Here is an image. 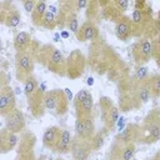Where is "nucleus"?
Masks as SVG:
<instances>
[{
  "label": "nucleus",
  "instance_id": "423d86ee",
  "mask_svg": "<svg viewBox=\"0 0 160 160\" xmlns=\"http://www.w3.org/2000/svg\"><path fill=\"white\" fill-rule=\"evenodd\" d=\"M29 42H30V35L28 32H25V31L18 32L15 39H14V46L18 50V52L22 51L29 45Z\"/></svg>",
  "mask_w": 160,
  "mask_h": 160
},
{
  "label": "nucleus",
  "instance_id": "393cba45",
  "mask_svg": "<svg viewBox=\"0 0 160 160\" xmlns=\"http://www.w3.org/2000/svg\"><path fill=\"white\" fill-rule=\"evenodd\" d=\"M89 95V92H88V90H85V89H81L78 94H76V105H81L82 104V101L86 99V96Z\"/></svg>",
  "mask_w": 160,
  "mask_h": 160
},
{
  "label": "nucleus",
  "instance_id": "aec40b11",
  "mask_svg": "<svg viewBox=\"0 0 160 160\" xmlns=\"http://www.w3.org/2000/svg\"><path fill=\"white\" fill-rule=\"evenodd\" d=\"M148 134H149V136H150L151 139L158 140V139L160 138V126L156 125V124L150 125V126L148 128Z\"/></svg>",
  "mask_w": 160,
  "mask_h": 160
},
{
  "label": "nucleus",
  "instance_id": "4be33fe9",
  "mask_svg": "<svg viewBox=\"0 0 160 160\" xmlns=\"http://www.w3.org/2000/svg\"><path fill=\"white\" fill-rule=\"evenodd\" d=\"M84 125H85V138H90L92 135V130H94V126H92L90 118L84 119Z\"/></svg>",
  "mask_w": 160,
  "mask_h": 160
},
{
  "label": "nucleus",
  "instance_id": "39448f33",
  "mask_svg": "<svg viewBox=\"0 0 160 160\" xmlns=\"http://www.w3.org/2000/svg\"><path fill=\"white\" fill-rule=\"evenodd\" d=\"M59 131H58V128L52 126V128H49L45 130L44 132V136H42V142L46 145V146H55L58 139H59Z\"/></svg>",
  "mask_w": 160,
  "mask_h": 160
},
{
  "label": "nucleus",
  "instance_id": "6ab92c4d",
  "mask_svg": "<svg viewBox=\"0 0 160 160\" xmlns=\"http://www.w3.org/2000/svg\"><path fill=\"white\" fill-rule=\"evenodd\" d=\"M75 131H76V135L80 136V138H85V125H84V119L79 118L76 121H75Z\"/></svg>",
  "mask_w": 160,
  "mask_h": 160
},
{
  "label": "nucleus",
  "instance_id": "a211bd4d",
  "mask_svg": "<svg viewBox=\"0 0 160 160\" xmlns=\"http://www.w3.org/2000/svg\"><path fill=\"white\" fill-rule=\"evenodd\" d=\"M55 20H56V15L52 14V12H50L48 10L46 14H45V16H44V19H42V22L41 24L44 26H46V28H50V26H52V24L55 22Z\"/></svg>",
  "mask_w": 160,
  "mask_h": 160
},
{
  "label": "nucleus",
  "instance_id": "ddd939ff",
  "mask_svg": "<svg viewBox=\"0 0 160 160\" xmlns=\"http://www.w3.org/2000/svg\"><path fill=\"white\" fill-rule=\"evenodd\" d=\"M35 90H36V81H35L34 78L30 76V78H28V79L25 80V82H24V92H25V95L30 99V98L34 95Z\"/></svg>",
  "mask_w": 160,
  "mask_h": 160
},
{
  "label": "nucleus",
  "instance_id": "1a4fd4ad",
  "mask_svg": "<svg viewBox=\"0 0 160 160\" xmlns=\"http://www.w3.org/2000/svg\"><path fill=\"white\" fill-rule=\"evenodd\" d=\"M71 154L74 160H85L88 158V149L82 144L76 142V144H72Z\"/></svg>",
  "mask_w": 160,
  "mask_h": 160
},
{
  "label": "nucleus",
  "instance_id": "f257e3e1",
  "mask_svg": "<svg viewBox=\"0 0 160 160\" xmlns=\"http://www.w3.org/2000/svg\"><path fill=\"white\" fill-rule=\"evenodd\" d=\"M34 70V62L30 55L20 51L16 55V71H18V79L19 80H26L30 78V74Z\"/></svg>",
  "mask_w": 160,
  "mask_h": 160
},
{
  "label": "nucleus",
  "instance_id": "72a5a7b5",
  "mask_svg": "<svg viewBox=\"0 0 160 160\" xmlns=\"http://www.w3.org/2000/svg\"><path fill=\"white\" fill-rule=\"evenodd\" d=\"M92 80H94L92 78H89V79H88V84H89V85H92V84H94V81H92Z\"/></svg>",
  "mask_w": 160,
  "mask_h": 160
},
{
  "label": "nucleus",
  "instance_id": "5701e85b",
  "mask_svg": "<svg viewBox=\"0 0 160 160\" xmlns=\"http://www.w3.org/2000/svg\"><path fill=\"white\" fill-rule=\"evenodd\" d=\"M135 152V148L134 145H129L125 148V150L122 151V160H131Z\"/></svg>",
  "mask_w": 160,
  "mask_h": 160
},
{
  "label": "nucleus",
  "instance_id": "20e7f679",
  "mask_svg": "<svg viewBox=\"0 0 160 160\" xmlns=\"http://www.w3.org/2000/svg\"><path fill=\"white\" fill-rule=\"evenodd\" d=\"M60 102H61V100L59 98V92H55V91L48 92L46 96H45V99H44L45 108L48 110H51V111L59 110L60 109Z\"/></svg>",
  "mask_w": 160,
  "mask_h": 160
},
{
  "label": "nucleus",
  "instance_id": "4468645a",
  "mask_svg": "<svg viewBox=\"0 0 160 160\" xmlns=\"http://www.w3.org/2000/svg\"><path fill=\"white\" fill-rule=\"evenodd\" d=\"M140 54L142 55V58H149L151 54H152V50H154V46H152V42L149 41V40H144L140 45Z\"/></svg>",
  "mask_w": 160,
  "mask_h": 160
},
{
  "label": "nucleus",
  "instance_id": "cd10ccee",
  "mask_svg": "<svg viewBox=\"0 0 160 160\" xmlns=\"http://www.w3.org/2000/svg\"><path fill=\"white\" fill-rule=\"evenodd\" d=\"M35 6H36V2L32 1V0H26V1H24V9H25L28 12H32L34 9H35Z\"/></svg>",
  "mask_w": 160,
  "mask_h": 160
},
{
  "label": "nucleus",
  "instance_id": "412c9836",
  "mask_svg": "<svg viewBox=\"0 0 160 160\" xmlns=\"http://www.w3.org/2000/svg\"><path fill=\"white\" fill-rule=\"evenodd\" d=\"M149 96H150V91H149L148 86H140V89H139V99L142 102H146L149 100Z\"/></svg>",
  "mask_w": 160,
  "mask_h": 160
},
{
  "label": "nucleus",
  "instance_id": "f8f14e48",
  "mask_svg": "<svg viewBox=\"0 0 160 160\" xmlns=\"http://www.w3.org/2000/svg\"><path fill=\"white\" fill-rule=\"evenodd\" d=\"M64 64V56L60 52L59 49H52V52H51V56H50V65L51 68H59L60 65Z\"/></svg>",
  "mask_w": 160,
  "mask_h": 160
},
{
  "label": "nucleus",
  "instance_id": "b1692460",
  "mask_svg": "<svg viewBox=\"0 0 160 160\" xmlns=\"http://www.w3.org/2000/svg\"><path fill=\"white\" fill-rule=\"evenodd\" d=\"M69 29L74 32V34H78L79 31V24H78V19L75 15H72L70 19H69Z\"/></svg>",
  "mask_w": 160,
  "mask_h": 160
},
{
  "label": "nucleus",
  "instance_id": "2eb2a0df",
  "mask_svg": "<svg viewBox=\"0 0 160 160\" xmlns=\"http://www.w3.org/2000/svg\"><path fill=\"white\" fill-rule=\"evenodd\" d=\"M1 92L5 95V98H6V100H8V104H9V106H10V109H11V111H14L15 110V94H14V91L10 89V88H2V90H1Z\"/></svg>",
  "mask_w": 160,
  "mask_h": 160
},
{
  "label": "nucleus",
  "instance_id": "0eeeda50",
  "mask_svg": "<svg viewBox=\"0 0 160 160\" xmlns=\"http://www.w3.org/2000/svg\"><path fill=\"white\" fill-rule=\"evenodd\" d=\"M46 11H48V10H46V4H45L44 1L36 2V6H35V9H34V11H32V20H34V22H35V24L42 22V19H44Z\"/></svg>",
  "mask_w": 160,
  "mask_h": 160
},
{
  "label": "nucleus",
  "instance_id": "2f4dec72",
  "mask_svg": "<svg viewBox=\"0 0 160 160\" xmlns=\"http://www.w3.org/2000/svg\"><path fill=\"white\" fill-rule=\"evenodd\" d=\"M155 89L156 90H160V76H158L155 79Z\"/></svg>",
  "mask_w": 160,
  "mask_h": 160
},
{
  "label": "nucleus",
  "instance_id": "dca6fc26",
  "mask_svg": "<svg viewBox=\"0 0 160 160\" xmlns=\"http://www.w3.org/2000/svg\"><path fill=\"white\" fill-rule=\"evenodd\" d=\"M20 20H21V18H20L19 12L12 11V12L6 18L5 22H6V25H8V26H10V28H16V26L20 24Z\"/></svg>",
  "mask_w": 160,
  "mask_h": 160
},
{
  "label": "nucleus",
  "instance_id": "9b49d317",
  "mask_svg": "<svg viewBox=\"0 0 160 160\" xmlns=\"http://www.w3.org/2000/svg\"><path fill=\"white\" fill-rule=\"evenodd\" d=\"M115 32H116V36L121 40H126L129 34H130V26L126 24V22H119L115 28Z\"/></svg>",
  "mask_w": 160,
  "mask_h": 160
},
{
  "label": "nucleus",
  "instance_id": "a878e982",
  "mask_svg": "<svg viewBox=\"0 0 160 160\" xmlns=\"http://www.w3.org/2000/svg\"><path fill=\"white\" fill-rule=\"evenodd\" d=\"M119 120V112L116 108H112L111 110H109V121L111 124H115Z\"/></svg>",
  "mask_w": 160,
  "mask_h": 160
},
{
  "label": "nucleus",
  "instance_id": "6e6552de",
  "mask_svg": "<svg viewBox=\"0 0 160 160\" xmlns=\"http://www.w3.org/2000/svg\"><path fill=\"white\" fill-rule=\"evenodd\" d=\"M2 150L4 151H8V150H11L14 146H15V144L18 142V136L14 134V132H4L2 134Z\"/></svg>",
  "mask_w": 160,
  "mask_h": 160
},
{
  "label": "nucleus",
  "instance_id": "f3484780",
  "mask_svg": "<svg viewBox=\"0 0 160 160\" xmlns=\"http://www.w3.org/2000/svg\"><path fill=\"white\" fill-rule=\"evenodd\" d=\"M81 109H82V112H84L85 115H89V114H90V111H91V109H92V96H91V94H89V95L86 96V99L82 101Z\"/></svg>",
  "mask_w": 160,
  "mask_h": 160
},
{
  "label": "nucleus",
  "instance_id": "c85d7f7f",
  "mask_svg": "<svg viewBox=\"0 0 160 160\" xmlns=\"http://www.w3.org/2000/svg\"><path fill=\"white\" fill-rule=\"evenodd\" d=\"M148 74V69L146 68H140L139 70H138V72H136V76L139 78V79H144V76Z\"/></svg>",
  "mask_w": 160,
  "mask_h": 160
},
{
  "label": "nucleus",
  "instance_id": "7c9ffc66",
  "mask_svg": "<svg viewBox=\"0 0 160 160\" xmlns=\"http://www.w3.org/2000/svg\"><path fill=\"white\" fill-rule=\"evenodd\" d=\"M118 6H119L121 10H126L128 6H129V2L125 1V0H120V1H118Z\"/></svg>",
  "mask_w": 160,
  "mask_h": 160
},
{
  "label": "nucleus",
  "instance_id": "7ed1b4c3",
  "mask_svg": "<svg viewBox=\"0 0 160 160\" xmlns=\"http://www.w3.org/2000/svg\"><path fill=\"white\" fill-rule=\"evenodd\" d=\"M71 144V134L68 130H62L59 135V139L55 144V150L60 152H66L69 150V146Z\"/></svg>",
  "mask_w": 160,
  "mask_h": 160
},
{
  "label": "nucleus",
  "instance_id": "bb28decb",
  "mask_svg": "<svg viewBox=\"0 0 160 160\" xmlns=\"http://www.w3.org/2000/svg\"><path fill=\"white\" fill-rule=\"evenodd\" d=\"M142 20V11L140 10V9H134V11H132V21L134 22H140Z\"/></svg>",
  "mask_w": 160,
  "mask_h": 160
},
{
  "label": "nucleus",
  "instance_id": "f03ea898",
  "mask_svg": "<svg viewBox=\"0 0 160 160\" xmlns=\"http://www.w3.org/2000/svg\"><path fill=\"white\" fill-rule=\"evenodd\" d=\"M5 125H6V130L10 131V132L21 131L24 125H25V120H24L22 112H20L19 110L11 111L9 115H6Z\"/></svg>",
  "mask_w": 160,
  "mask_h": 160
},
{
  "label": "nucleus",
  "instance_id": "c756f323",
  "mask_svg": "<svg viewBox=\"0 0 160 160\" xmlns=\"http://www.w3.org/2000/svg\"><path fill=\"white\" fill-rule=\"evenodd\" d=\"M95 141V149H99L100 146H102V142H104V139H102V136H96V139L94 140Z\"/></svg>",
  "mask_w": 160,
  "mask_h": 160
},
{
  "label": "nucleus",
  "instance_id": "9d476101",
  "mask_svg": "<svg viewBox=\"0 0 160 160\" xmlns=\"http://www.w3.org/2000/svg\"><path fill=\"white\" fill-rule=\"evenodd\" d=\"M96 34V29L92 24L85 22L81 28V39L82 40H92Z\"/></svg>",
  "mask_w": 160,
  "mask_h": 160
},
{
  "label": "nucleus",
  "instance_id": "f704fd0d",
  "mask_svg": "<svg viewBox=\"0 0 160 160\" xmlns=\"http://www.w3.org/2000/svg\"><path fill=\"white\" fill-rule=\"evenodd\" d=\"M159 62H160V60H159Z\"/></svg>",
  "mask_w": 160,
  "mask_h": 160
},
{
  "label": "nucleus",
  "instance_id": "473e14b6",
  "mask_svg": "<svg viewBox=\"0 0 160 160\" xmlns=\"http://www.w3.org/2000/svg\"><path fill=\"white\" fill-rule=\"evenodd\" d=\"M78 6H79V8H84V6H86V1H79V2H78Z\"/></svg>",
  "mask_w": 160,
  "mask_h": 160
}]
</instances>
